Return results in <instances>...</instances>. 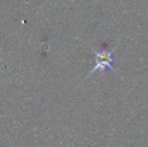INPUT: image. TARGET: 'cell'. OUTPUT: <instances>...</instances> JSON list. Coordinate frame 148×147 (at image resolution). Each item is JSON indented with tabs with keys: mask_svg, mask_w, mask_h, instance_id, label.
<instances>
[{
	"mask_svg": "<svg viewBox=\"0 0 148 147\" xmlns=\"http://www.w3.org/2000/svg\"><path fill=\"white\" fill-rule=\"evenodd\" d=\"M115 49H113L112 51H105V49L100 51V49H97L96 47H93V51L95 53V67L93 68V70L89 75H92L97 71L104 72L107 69L116 73L115 69H114L113 65H112L114 62L117 61V59H115L113 57V53Z\"/></svg>",
	"mask_w": 148,
	"mask_h": 147,
	"instance_id": "1",
	"label": "cell"
}]
</instances>
